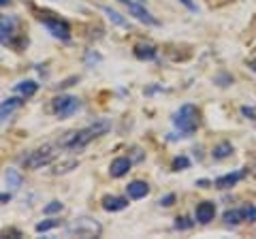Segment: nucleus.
Segmentation results:
<instances>
[{
    "label": "nucleus",
    "mask_w": 256,
    "mask_h": 239,
    "mask_svg": "<svg viewBox=\"0 0 256 239\" xmlns=\"http://www.w3.org/2000/svg\"><path fill=\"white\" fill-rule=\"evenodd\" d=\"M62 207H64V205H62L60 201H52L50 205H45V210H43V212L47 214V216H50V214H58V212H62Z\"/></svg>",
    "instance_id": "nucleus-25"
},
{
    "label": "nucleus",
    "mask_w": 256,
    "mask_h": 239,
    "mask_svg": "<svg viewBox=\"0 0 256 239\" xmlns=\"http://www.w3.org/2000/svg\"><path fill=\"white\" fill-rule=\"evenodd\" d=\"M134 56L139 60H154L156 58V47L154 45H137L134 47Z\"/></svg>",
    "instance_id": "nucleus-17"
},
{
    "label": "nucleus",
    "mask_w": 256,
    "mask_h": 239,
    "mask_svg": "<svg viewBox=\"0 0 256 239\" xmlns=\"http://www.w3.org/2000/svg\"><path fill=\"white\" fill-rule=\"evenodd\" d=\"M246 178V171L242 169V171H235V173H228V175H222V178H218V180H216L214 182V184H216V188H233L235 184H237V182H242Z\"/></svg>",
    "instance_id": "nucleus-13"
},
{
    "label": "nucleus",
    "mask_w": 256,
    "mask_h": 239,
    "mask_svg": "<svg viewBox=\"0 0 256 239\" xmlns=\"http://www.w3.org/2000/svg\"><path fill=\"white\" fill-rule=\"evenodd\" d=\"M126 6H128V11H130L134 18H137L139 22H143V24H148V26H160V22L152 15L146 6H141V2H132V0H128L126 2Z\"/></svg>",
    "instance_id": "nucleus-6"
},
{
    "label": "nucleus",
    "mask_w": 256,
    "mask_h": 239,
    "mask_svg": "<svg viewBox=\"0 0 256 239\" xmlns=\"http://www.w3.org/2000/svg\"><path fill=\"white\" fill-rule=\"evenodd\" d=\"M22 98H18V96H11V98H6V100H2L0 102V122H4L9 116H13L15 111H18L20 107H22Z\"/></svg>",
    "instance_id": "nucleus-12"
},
{
    "label": "nucleus",
    "mask_w": 256,
    "mask_h": 239,
    "mask_svg": "<svg viewBox=\"0 0 256 239\" xmlns=\"http://www.w3.org/2000/svg\"><path fill=\"white\" fill-rule=\"evenodd\" d=\"M254 169H256V158H254Z\"/></svg>",
    "instance_id": "nucleus-30"
},
{
    "label": "nucleus",
    "mask_w": 256,
    "mask_h": 239,
    "mask_svg": "<svg viewBox=\"0 0 256 239\" xmlns=\"http://www.w3.org/2000/svg\"><path fill=\"white\" fill-rule=\"evenodd\" d=\"M130 166H132L130 158H128V156H120V158H116V160H111L109 173H111V178H124V175L130 171Z\"/></svg>",
    "instance_id": "nucleus-9"
},
{
    "label": "nucleus",
    "mask_w": 256,
    "mask_h": 239,
    "mask_svg": "<svg viewBox=\"0 0 256 239\" xmlns=\"http://www.w3.org/2000/svg\"><path fill=\"white\" fill-rule=\"evenodd\" d=\"M188 166H190V160L186 156H180L173 160V171H184V169H188Z\"/></svg>",
    "instance_id": "nucleus-24"
},
{
    "label": "nucleus",
    "mask_w": 256,
    "mask_h": 239,
    "mask_svg": "<svg viewBox=\"0 0 256 239\" xmlns=\"http://www.w3.org/2000/svg\"><path fill=\"white\" fill-rule=\"evenodd\" d=\"M77 160H64V162H58L56 164V169H54V175H64V173H68V171H73L77 169Z\"/></svg>",
    "instance_id": "nucleus-20"
},
{
    "label": "nucleus",
    "mask_w": 256,
    "mask_h": 239,
    "mask_svg": "<svg viewBox=\"0 0 256 239\" xmlns=\"http://www.w3.org/2000/svg\"><path fill=\"white\" fill-rule=\"evenodd\" d=\"M230 154H233V146H230L228 141H222V143H218V146L212 150L214 160H224V158H228Z\"/></svg>",
    "instance_id": "nucleus-15"
},
{
    "label": "nucleus",
    "mask_w": 256,
    "mask_h": 239,
    "mask_svg": "<svg viewBox=\"0 0 256 239\" xmlns=\"http://www.w3.org/2000/svg\"><path fill=\"white\" fill-rule=\"evenodd\" d=\"M242 210H244V220H246V222H256V207H254L252 203L244 205Z\"/></svg>",
    "instance_id": "nucleus-23"
},
{
    "label": "nucleus",
    "mask_w": 256,
    "mask_h": 239,
    "mask_svg": "<svg viewBox=\"0 0 256 239\" xmlns=\"http://www.w3.org/2000/svg\"><path fill=\"white\" fill-rule=\"evenodd\" d=\"M107 130H109V124L107 122H94V124L86 126V128H82V130H70V132H66L58 141V146L60 148H66V150H82L90 141H94L96 137L105 134Z\"/></svg>",
    "instance_id": "nucleus-1"
},
{
    "label": "nucleus",
    "mask_w": 256,
    "mask_h": 239,
    "mask_svg": "<svg viewBox=\"0 0 256 239\" xmlns=\"http://www.w3.org/2000/svg\"><path fill=\"white\" fill-rule=\"evenodd\" d=\"M6 2H9V0H0V4H6Z\"/></svg>",
    "instance_id": "nucleus-29"
},
{
    "label": "nucleus",
    "mask_w": 256,
    "mask_h": 239,
    "mask_svg": "<svg viewBox=\"0 0 256 239\" xmlns=\"http://www.w3.org/2000/svg\"><path fill=\"white\" fill-rule=\"evenodd\" d=\"M4 180H6V184H9L11 190H18L22 186V173L20 171H15V169H9L4 173Z\"/></svg>",
    "instance_id": "nucleus-19"
},
{
    "label": "nucleus",
    "mask_w": 256,
    "mask_h": 239,
    "mask_svg": "<svg viewBox=\"0 0 256 239\" xmlns=\"http://www.w3.org/2000/svg\"><path fill=\"white\" fill-rule=\"evenodd\" d=\"M126 207H128V198L124 196H116V194L102 196V210L105 212H122Z\"/></svg>",
    "instance_id": "nucleus-11"
},
{
    "label": "nucleus",
    "mask_w": 256,
    "mask_h": 239,
    "mask_svg": "<svg viewBox=\"0 0 256 239\" xmlns=\"http://www.w3.org/2000/svg\"><path fill=\"white\" fill-rule=\"evenodd\" d=\"M173 124L184 137H190L201 126V114H198V109L194 105H182L173 118Z\"/></svg>",
    "instance_id": "nucleus-2"
},
{
    "label": "nucleus",
    "mask_w": 256,
    "mask_h": 239,
    "mask_svg": "<svg viewBox=\"0 0 256 239\" xmlns=\"http://www.w3.org/2000/svg\"><path fill=\"white\" fill-rule=\"evenodd\" d=\"M77 109H79V98L77 96H58L54 100V111L60 120L77 114Z\"/></svg>",
    "instance_id": "nucleus-5"
},
{
    "label": "nucleus",
    "mask_w": 256,
    "mask_h": 239,
    "mask_svg": "<svg viewBox=\"0 0 256 239\" xmlns=\"http://www.w3.org/2000/svg\"><path fill=\"white\" fill-rule=\"evenodd\" d=\"M139 2H146V0H139Z\"/></svg>",
    "instance_id": "nucleus-31"
},
{
    "label": "nucleus",
    "mask_w": 256,
    "mask_h": 239,
    "mask_svg": "<svg viewBox=\"0 0 256 239\" xmlns=\"http://www.w3.org/2000/svg\"><path fill=\"white\" fill-rule=\"evenodd\" d=\"M43 24L56 38H62V41H68L70 38V26L66 22H62V20H43Z\"/></svg>",
    "instance_id": "nucleus-7"
},
{
    "label": "nucleus",
    "mask_w": 256,
    "mask_h": 239,
    "mask_svg": "<svg viewBox=\"0 0 256 239\" xmlns=\"http://www.w3.org/2000/svg\"><path fill=\"white\" fill-rule=\"evenodd\" d=\"M126 192H128V198H143V196L150 194V186L141 180H134L126 186Z\"/></svg>",
    "instance_id": "nucleus-14"
},
{
    "label": "nucleus",
    "mask_w": 256,
    "mask_h": 239,
    "mask_svg": "<svg viewBox=\"0 0 256 239\" xmlns=\"http://www.w3.org/2000/svg\"><path fill=\"white\" fill-rule=\"evenodd\" d=\"M15 32H18V20L0 15V43H11Z\"/></svg>",
    "instance_id": "nucleus-8"
},
{
    "label": "nucleus",
    "mask_w": 256,
    "mask_h": 239,
    "mask_svg": "<svg viewBox=\"0 0 256 239\" xmlns=\"http://www.w3.org/2000/svg\"><path fill=\"white\" fill-rule=\"evenodd\" d=\"M244 220V210H228V212H224V224H228V226H237V224H242Z\"/></svg>",
    "instance_id": "nucleus-16"
},
{
    "label": "nucleus",
    "mask_w": 256,
    "mask_h": 239,
    "mask_svg": "<svg viewBox=\"0 0 256 239\" xmlns=\"http://www.w3.org/2000/svg\"><path fill=\"white\" fill-rule=\"evenodd\" d=\"M192 226V222L188 218H178V222H175V228L178 230H184V228H190Z\"/></svg>",
    "instance_id": "nucleus-26"
},
{
    "label": "nucleus",
    "mask_w": 256,
    "mask_h": 239,
    "mask_svg": "<svg viewBox=\"0 0 256 239\" xmlns=\"http://www.w3.org/2000/svg\"><path fill=\"white\" fill-rule=\"evenodd\" d=\"M56 226H60V220H56V218H50V220H43V222H38V224L34 226L36 228V233H45V230H52Z\"/></svg>",
    "instance_id": "nucleus-22"
},
{
    "label": "nucleus",
    "mask_w": 256,
    "mask_h": 239,
    "mask_svg": "<svg viewBox=\"0 0 256 239\" xmlns=\"http://www.w3.org/2000/svg\"><path fill=\"white\" fill-rule=\"evenodd\" d=\"M102 11H105L107 15H109V20L116 24V26H122V28H128V22L122 18V15H120L118 11H114V9H109V6H102Z\"/></svg>",
    "instance_id": "nucleus-21"
},
{
    "label": "nucleus",
    "mask_w": 256,
    "mask_h": 239,
    "mask_svg": "<svg viewBox=\"0 0 256 239\" xmlns=\"http://www.w3.org/2000/svg\"><path fill=\"white\" fill-rule=\"evenodd\" d=\"M180 2L186 6L188 11H196V2H194V0H180Z\"/></svg>",
    "instance_id": "nucleus-28"
},
{
    "label": "nucleus",
    "mask_w": 256,
    "mask_h": 239,
    "mask_svg": "<svg viewBox=\"0 0 256 239\" xmlns=\"http://www.w3.org/2000/svg\"><path fill=\"white\" fill-rule=\"evenodd\" d=\"M36 90H38V84L36 82H22V84H18L15 86V92H20L22 96H34L36 94Z\"/></svg>",
    "instance_id": "nucleus-18"
},
{
    "label": "nucleus",
    "mask_w": 256,
    "mask_h": 239,
    "mask_svg": "<svg viewBox=\"0 0 256 239\" xmlns=\"http://www.w3.org/2000/svg\"><path fill=\"white\" fill-rule=\"evenodd\" d=\"M102 226L94 218H75L66 224V235L70 237H100Z\"/></svg>",
    "instance_id": "nucleus-4"
},
{
    "label": "nucleus",
    "mask_w": 256,
    "mask_h": 239,
    "mask_svg": "<svg viewBox=\"0 0 256 239\" xmlns=\"http://www.w3.org/2000/svg\"><path fill=\"white\" fill-rule=\"evenodd\" d=\"M56 156H58V150H56V146H41L36 150H32V152H28L26 156L22 158V166L26 171H36V169H43V166L52 164L56 160Z\"/></svg>",
    "instance_id": "nucleus-3"
},
{
    "label": "nucleus",
    "mask_w": 256,
    "mask_h": 239,
    "mask_svg": "<svg viewBox=\"0 0 256 239\" xmlns=\"http://www.w3.org/2000/svg\"><path fill=\"white\" fill-rule=\"evenodd\" d=\"M173 201H175V194H166L164 198H160V205H162V207H171Z\"/></svg>",
    "instance_id": "nucleus-27"
},
{
    "label": "nucleus",
    "mask_w": 256,
    "mask_h": 239,
    "mask_svg": "<svg viewBox=\"0 0 256 239\" xmlns=\"http://www.w3.org/2000/svg\"><path fill=\"white\" fill-rule=\"evenodd\" d=\"M214 216H216V203H212V201L198 203V207H196V220L201 222V224H210V222L214 220Z\"/></svg>",
    "instance_id": "nucleus-10"
}]
</instances>
